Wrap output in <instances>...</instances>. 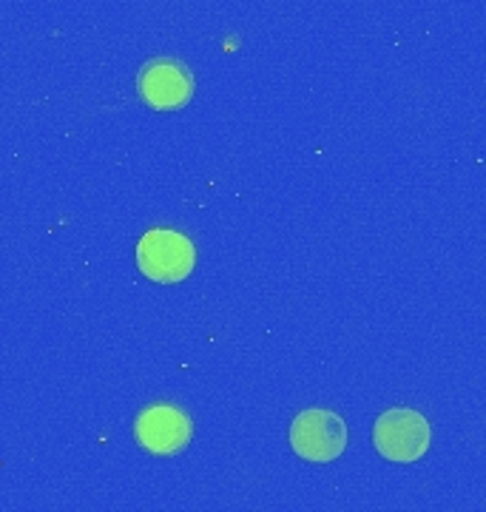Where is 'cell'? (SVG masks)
<instances>
[{
  "instance_id": "obj_1",
  "label": "cell",
  "mask_w": 486,
  "mask_h": 512,
  "mask_svg": "<svg viewBox=\"0 0 486 512\" xmlns=\"http://www.w3.org/2000/svg\"><path fill=\"white\" fill-rule=\"evenodd\" d=\"M194 242L171 228H154L148 231L137 245V265L148 279L174 285L194 271Z\"/></svg>"
},
{
  "instance_id": "obj_2",
  "label": "cell",
  "mask_w": 486,
  "mask_h": 512,
  "mask_svg": "<svg viewBox=\"0 0 486 512\" xmlns=\"http://www.w3.org/2000/svg\"><path fill=\"white\" fill-rule=\"evenodd\" d=\"M430 433V424L421 413L396 407V410H387L384 416H378L373 441H376L378 453L390 461H415L427 453Z\"/></svg>"
},
{
  "instance_id": "obj_3",
  "label": "cell",
  "mask_w": 486,
  "mask_h": 512,
  "mask_svg": "<svg viewBox=\"0 0 486 512\" xmlns=\"http://www.w3.org/2000/svg\"><path fill=\"white\" fill-rule=\"evenodd\" d=\"M290 444L307 461H333L347 447V424L330 410H305L290 424Z\"/></svg>"
},
{
  "instance_id": "obj_4",
  "label": "cell",
  "mask_w": 486,
  "mask_h": 512,
  "mask_svg": "<svg viewBox=\"0 0 486 512\" xmlns=\"http://www.w3.org/2000/svg\"><path fill=\"white\" fill-rule=\"evenodd\" d=\"M137 89L151 109H182L194 97V74L174 57H160V60L145 63L140 80H137Z\"/></svg>"
},
{
  "instance_id": "obj_5",
  "label": "cell",
  "mask_w": 486,
  "mask_h": 512,
  "mask_svg": "<svg viewBox=\"0 0 486 512\" xmlns=\"http://www.w3.org/2000/svg\"><path fill=\"white\" fill-rule=\"evenodd\" d=\"M134 430H137V441L154 456H174L182 447H188L194 424L188 419V413H182L177 407L154 404L140 413Z\"/></svg>"
}]
</instances>
